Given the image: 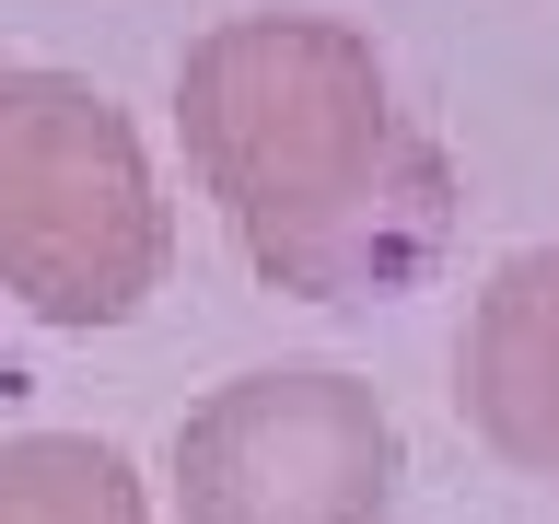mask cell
I'll use <instances>...</instances> for the list:
<instances>
[{"instance_id": "cell-3", "label": "cell", "mask_w": 559, "mask_h": 524, "mask_svg": "<svg viewBox=\"0 0 559 524\" xmlns=\"http://www.w3.org/2000/svg\"><path fill=\"white\" fill-rule=\"evenodd\" d=\"M175 524H384L396 513V419L338 361L234 373L175 419Z\"/></svg>"}, {"instance_id": "cell-2", "label": "cell", "mask_w": 559, "mask_h": 524, "mask_svg": "<svg viewBox=\"0 0 559 524\" xmlns=\"http://www.w3.org/2000/svg\"><path fill=\"white\" fill-rule=\"evenodd\" d=\"M164 257L175 210L129 105L82 70H0V291L47 326H129Z\"/></svg>"}, {"instance_id": "cell-4", "label": "cell", "mask_w": 559, "mask_h": 524, "mask_svg": "<svg viewBox=\"0 0 559 524\" xmlns=\"http://www.w3.org/2000/svg\"><path fill=\"white\" fill-rule=\"evenodd\" d=\"M454 408L489 454L559 478V245H524L478 279L454 338Z\"/></svg>"}, {"instance_id": "cell-1", "label": "cell", "mask_w": 559, "mask_h": 524, "mask_svg": "<svg viewBox=\"0 0 559 524\" xmlns=\"http://www.w3.org/2000/svg\"><path fill=\"white\" fill-rule=\"evenodd\" d=\"M175 129L245 269L292 303H396L454 245V164L338 12H234L175 59Z\"/></svg>"}, {"instance_id": "cell-5", "label": "cell", "mask_w": 559, "mask_h": 524, "mask_svg": "<svg viewBox=\"0 0 559 524\" xmlns=\"http://www.w3.org/2000/svg\"><path fill=\"white\" fill-rule=\"evenodd\" d=\"M0 524H152V489L94 431H0Z\"/></svg>"}]
</instances>
